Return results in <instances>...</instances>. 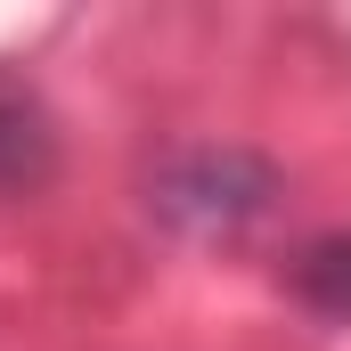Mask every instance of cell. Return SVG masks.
Masks as SVG:
<instances>
[{"label": "cell", "mask_w": 351, "mask_h": 351, "mask_svg": "<svg viewBox=\"0 0 351 351\" xmlns=\"http://www.w3.org/2000/svg\"><path fill=\"white\" fill-rule=\"evenodd\" d=\"M41 172H49V123L25 90H0V196L33 188Z\"/></svg>", "instance_id": "1"}, {"label": "cell", "mask_w": 351, "mask_h": 351, "mask_svg": "<svg viewBox=\"0 0 351 351\" xmlns=\"http://www.w3.org/2000/svg\"><path fill=\"white\" fill-rule=\"evenodd\" d=\"M294 294H302L311 311H327V319H351V229L311 237V245L294 254Z\"/></svg>", "instance_id": "2"}]
</instances>
